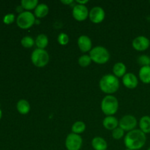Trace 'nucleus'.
<instances>
[{
	"instance_id": "nucleus-1",
	"label": "nucleus",
	"mask_w": 150,
	"mask_h": 150,
	"mask_svg": "<svg viewBox=\"0 0 150 150\" xmlns=\"http://www.w3.org/2000/svg\"><path fill=\"white\" fill-rule=\"evenodd\" d=\"M146 142V134L140 129H135L128 132L124 139L126 147L131 150L140 149L145 145Z\"/></svg>"
},
{
	"instance_id": "nucleus-2",
	"label": "nucleus",
	"mask_w": 150,
	"mask_h": 150,
	"mask_svg": "<svg viewBox=\"0 0 150 150\" xmlns=\"http://www.w3.org/2000/svg\"><path fill=\"white\" fill-rule=\"evenodd\" d=\"M101 90L106 94H113L117 92L120 88V81L118 78L114 75L107 74L101 78L99 82Z\"/></svg>"
},
{
	"instance_id": "nucleus-3",
	"label": "nucleus",
	"mask_w": 150,
	"mask_h": 150,
	"mask_svg": "<svg viewBox=\"0 0 150 150\" xmlns=\"http://www.w3.org/2000/svg\"><path fill=\"white\" fill-rule=\"evenodd\" d=\"M119 102L113 95H106L101 102V110L106 116H113L118 111Z\"/></svg>"
},
{
	"instance_id": "nucleus-4",
	"label": "nucleus",
	"mask_w": 150,
	"mask_h": 150,
	"mask_svg": "<svg viewBox=\"0 0 150 150\" xmlns=\"http://www.w3.org/2000/svg\"><path fill=\"white\" fill-rule=\"evenodd\" d=\"M92 61L99 64L106 63L110 59V54L108 50L103 46H96L92 48L89 53Z\"/></svg>"
},
{
	"instance_id": "nucleus-5",
	"label": "nucleus",
	"mask_w": 150,
	"mask_h": 150,
	"mask_svg": "<svg viewBox=\"0 0 150 150\" xmlns=\"http://www.w3.org/2000/svg\"><path fill=\"white\" fill-rule=\"evenodd\" d=\"M31 59L35 66L38 67H43L46 66L49 62V54L45 49L36 48L31 55Z\"/></svg>"
},
{
	"instance_id": "nucleus-6",
	"label": "nucleus",
	"mask_w": 150,
	"mask_h": 150,
	"mask_svg": "<svg viewBox=\"0 0 150 150\" xmlns=\"http://www.w3.org/2000/svg\"><path fill=\"white\" fill-rule=\"evenodd\" d=\"M16 23L21 29H29L35 23V16L29 11L21 12L17 17Z\"/></svg>"
},
{
	"instance_id": "nucleus-7",
	"label": "nucleus",
	"mask_w": 150,
	"mask_h": 150,
	"mask_svg": "<svg viewBox=\"0 0 150 150\" xmlns=\"http://www.w3.org/2000/svg\"><path fill=\"white\" fill-rule=\"evenodd\" d=\"M83 140L80 135L70 133L67 135L65 140V146L67 150H80Z\"/></svg>"
},
{
	"instance_id": "nucleus-8",
	"label": "nucleus",
	"mask_w": 150,
	"mask_h": 150,
	"mask_svg": "<svg viewBox=\"0 0 150 150\" xmlns=\"http://www.w3.org/2000/svg\"><path fill=\"white\" fill-rule=\"evenodd\" d=\"M137 120L136 117L133 115H125L120 120L119 125L124 131H131L135 130L136 125H137Z\"/></svg>"
},
{
	"instance_id": "nucleus-9",
	"label": "nucleus",
	"mask_w": 150,
	"mask_h": 150,
	"mask_svg": "<svg viewBox=\"0 0 150 150\" xmlns=\"http://www.w3.org/2000/svg\"><path fill=\"white\" fill-rule=\"evenodd\" d=\"M89 10L85 5L76 4L73 8V16L76 21H82L87 18L89 16Z\"/></svg>"
},
{
	"instance_id": "nucleus-10",
	"label": "nucleus",
	"mask_w": 150,
	"mask_h": 150,
	"mask_svg": "<svg viewBox=\"0 0 150 150\" xmlns=\"http://www.w3.org/2000/svg\"><path fill=\"white\" fill-rule=\"evenodd\" d=\"M133 48L136 51H144L149 48L150 40L145 36H139L136 37L132 42Z\"/></svg>"
},
{
	"instance_id": "nucleus-11",
	"label": "nucleus",
	"mask_w": 150,
	"mask_h": 150,
	"mask_svg": "<svg viewBox=\"0 0 150 150\" xmlns=\"http://www.w3.org/2000/svg\"><path fill=\"white\" fill-rule=\"evenodd\" d=\"M105 11L100 7H94L89 13V19L94 23H101L105 18Z\"/></svg>"
},
{
	"instance_id": "nucleus-12",
	"label": "nucleus",
	"mask_w": 150,
	"mask_h": 150,
	"mask_svg": "<svg viewBox=\"0 0 150 150\" xmlns=\"http://www.w3.org/2000/svg\"><path fill=\"white\" fill-rule=\"evenodd\" d=\"M122 83L128 89H135L139 84V80L136 75L132 73H126L122 77Z\"/></svg>"
},
{
	"instance_id": "nucleus-13",
	"label": "nucleus",
	"mask_w": 150,
	"mask_h": 150,
	"mask_svg": "<svg viewBox=\"0 0 150 150\" xmlns=\"http://www.w3.org/2000/svg\"><path fill=\"white\" fill-rule=\"evenodd\" d=\"M78 45L81 51L83 52H87L92 50V40L89 37L86 35H81L78 39Z\"/></svg>"
},
{
	"instance_id": "nucleus-14",
	"label": "nucleus",
	"mask_w": 150,
	"mask_h": 150,
	"mask_svg": "<svg viewBox=\"0 0 150 150\" xmlns=\"http://www.w3.org/2000/svg\"><path fill=\"white\" fill-rule=\"evenodd\" d=\"M103 125L107 130H113L119 125V121L114 116H107L103 121Z\"/></svg>"
},
{
	"instance_id": "nucleus-15",
	"label": "nucleus",
	"mask_w": 150,
	"mask_h": 150,
	"mask_svg": "<svg viewBox=\"0 0 150 150\" xmlns=\"http://www.w3.org/2000/svg\"><path fill=\"white\" fill-rule=\"evenodd\" d=\"M92 146L95 150H106L108 147L106 141L102 137H95L92 141Z\"/></svg>"
},
{
	"instance_id": "nucleus-16",
	"label": "nucleus",
	"mask_w": 150,
	"mask_h": 150,
	"mask_svg": "<svg viewBox=\"0 0 150 150\" xmlns=\"http://www.w3.org/2000/svg\"><path fill=\"white\" fill-rule=\"evenodd\" d=\"M49 12V8L48 5L43 3L39 4L35 9V16L38 18H42L45 17Z\"/></svg>"
},
{
	"instance_id": "nucleus-17",
	"label": "nucleus",
	"mask_w": 150,
	"mask_h": 150,
	"mask_svg": "<svg viewBox=\"0 0 150 150\" xmlns=\"http://www.w3.org/2000/svg\"><path fill=\"white\" fill-rule=\"evenodd\" d=\"M140 80L144 83H150V66H145L141 67L139 73Z\"/></svg>"
},
{
	"instance_id": "nucleus-18",
	"label": "nucleus",
	"mask_w": 150,
	"mask_h": 150,
	"mask_svg": "<svg viewBox=\"0 0 150 150\" xmlns=\"http://www.w3.org/2000/svg\"><path fill=\"white\" fill-rule=\"evenodd\" d=\"M126 66L122 62H117L113 67V72L116 77L121 78L123 77L126 74Z\"/></svg>"
},
{
	"instance_id": "nucleus-19",
	"label": "nucleus",
	"mask_w": 150,
	"mask_h": 150,
	"mask_svg": "<svg viewBox=\"0 0 150 150\" xmlns=\"http://www.w3.org/2000/svg\"><path fill=\"white\" fill-rule=\"evenodd\" d=\"M17 110L20 114H26L30 111V104L26 100L21 99L17 103Z\"/></svg>"
},
{
	"instance_id": "nucleus-20",
	"label": "nucleus",
	"mask_w": 150,
	"mask_h": 150,
	"mask_svg": "<svg viewBox=\"0 0 150 150\" xmlns=\"http://www.w3.org/2000/svg\"><path fill=\"white\" fill-rule=\"evenodd\" d=\"M139 127H140V130L145 134L150 133L149 116H144L141 118L140 121H139Z\"/></svg>"
},
{
	"instance_id": "nucleus-21",
	"label": "nucleus",
	"mask_w": 150,
	"mask_h": 150,
	"mask_svg": "<svg viewBox=\"0 0 150 150\" xmlns=\"http://www.w3.org/2000/svg\"><path fill=\"white\" fill-rule=\"evenodd\" d=\"M48 44V37L45 34H40L38 35L35 40V45L40 49H45Z\"/></svg>"
},
{
	"instance_id": "nucleus-22",
	"label": "nucleus",
	"mask_w": 150,
	"mask_h": 150,
	"mask_svg": "<svg viewBox=\"0 0 150 150\" xmlns=\"http://www.w3.org/2000/svg\"><path fill=\"white\" fill-rule=\"evenodd\" d=\"M21 7L26 10V11L34 10L39 4L38 0H22L21 1Z\"/></svg>"
},
{
	"instance_id": "nucleus-23",
	"label": "nucleus",
	"mask_w": 150,
	"mask_h": 150,
	"mask_svg": "<svg viewBox=\"0 0 150 150\" xmlns=\"http://www.w3.org/2000/svg\"><path fill=\"white\" fill-rule=\"evenodd\" d=\"M86 129V125L82 121H77L72 126V132L76 134L82 133Z\"/></svg>"
},
{
	"instance_id": "nucleus-24",
	"label": "nucleus",
	"mask_w": 150,
	"mask_h": 150,
	"mask_svg": "<svg viewBox=\"0 0 150 150\" xmlns=\"http://www.w3.org/2000/svg\"><path fill=\"white\" fill-rule=\"evenodd\" d=\"M21 45H23L24 48H30L35 45V41L34 40V39L32 37L25 36L22 38L21 40Z\"/></svg>"
},
{
	"instance_id": "nucleus-25",
	"label": "nucleus",
	"mask_w": 150,
	"mask_h": 150,
	"mask_svg": "<svg viewBox=\"0 0 150 150\" xmlns=\"http://www.w3.org/2000/svg\"><path fill=\"white\" fill-rule=\"evenodd\" d=\"M91 62H92V59L89 55H86V54L82 55L79 59V64L81 67H87L91 64Z\"/></svg>"
},
{
	"instance_id": "nucleus-26",
	"label": "nucleus",
	"mask_w": 150,
	"mask_h": 150,
	"mask_svg": "<svg viewBox=\"0 0 150 150\" xmlns=\"http://www.w3.org/2000/svg\"><path fill=\"white\" fill-rule=\"evenodd\" d=\"M138 62L142 67L150 66V57L147 55H141L138 58Z\"/></svg>"
},
{
	"instance_id": "nucleus-27",
	"label": "nucleus",
	"mask_w": 150,
	"mask_h": 150,
	"mask_svg": "<svg viewBox=\"0 0 150 150\" xmlns=\"http://www.w3.org/2000/svg\"><path fill=\"white\" fill-rule=\"evenodd\" d=\"M69 40H70V38H69V36L66 33H60L59 35L58 38H57V41H58L59 43L62 45H67L69 42Z\"/></svg>"
},
{
	"instance_id": "nucleus-28",
	"label": "nucleus",
	"mask_w": 150,
	"mask_h": 150,
	"mask_svg": "<svg viewBox=\"0 0 150 150\" xmlns=\"http://www.w3.org/2000/svg\"><path fill=\"white\" fill-rule=\"evenodd\" d=\"M112 136L114 139L119 140L124 136V130L121 127H117L112 130Z\"/></svg>"
},
{
	"instance_id": "nucleus-29",
	"label": "nucleus",
	"mask_w": 150,
	"mask_h": 150,
	"mask_svg": "<svg viewBox=\"0 0 150 150\" xmlns=\"http://www.w3.org/2000/svg\"><path fill=\"white\" fill-rule=\"evenodd\" d=\"M15 20V15L13 13H9L4 16V18H3V21L6 24H10L13 23Z\"/></svg>"
},
{
	"instance_id": "nucleus-30",
	"label": "nucleus",
	"mask_w": 150,
	"mask_h": 150,
	"mask_svg": "<svg viewBox=\"0 0 150 150\" xmlns=\"http://www.w3.org/2000/svg\"><path fill=\"white\" fill-rule=\"evenodd\" d=\"M61 2L64 4H70L71 3L73 2V0H67V1H65V0H64V1H63V0H62Z\"/></svg>"
},
{
	"instance_id": "nucleus-31",
	"label": "nucleus",
	"mask_w": 150,
	"mask_h": 150,
	"mask_svg": "<svg viewBox=\"0 0 150 150\" xmlns=\"http://www.w3.org/2000/svg\"><path fill=\"white\" fill-rule=\"evenodd\" d=\"M88 2V0H85V1H76V3L79 4H83V5H85V4Z\"/></svg>"
},
{
	"instance_id": "nucleus-32",
	"label": "nucleus",
	"mask_w": 150,
	"mask_h": 150,
	"mask_svg": "<svg viewBox=\"0 0 150 150\" xmlns=\"http://www.w3.org/2000/svg\"><path fill=\"white\" fill-rule=\"evenodd\" d=\"M1 115H2V112H1V110L0 109V119H1Z\"/></svg>"
},
{
	"instance_id": "nucleus-33",
	"label": "nucleus",
	"mask_w": 150,
	"mask_h": 150,
	"mask_svg": "<svg viewBox=\"0 0 150 150\" xmlns=\"http://www.w3.org/2000/svg\"><path fill=\"white\" fill-rule=\"evenodd\" d=\"M126 150H131V149H127Z\"/></svg>"
},
{
	"instance_id": "nucleus-34",
	"label": "nucleus",
	"mask_w": 150,
	"mask_h": 150,
	"mask_svg": "<svg viewBox=\"0 0 150 150\" xmlns=\"http://www.w3.org/2000/svg\"><path fill=\"white\" fill-rule=\"evenodd\" d=\"M147 150H150V147H149V149H148Z\"/></svg>"
},
{
	"instance_id": "nucleus-35",
	"label": "nucleus",
	"mask_w": 150,
	"mask_h": 150,
	"mask_svg": "<svg viewBox=\"0 0 150 150\" xmlns=\"http://www.w3.org/2000/svg\"><path fill=\"white\" fill-rule=\"evenodd\" d=\"M149 2H150V1H149Z\"/></svg>"
}]
</instances>
